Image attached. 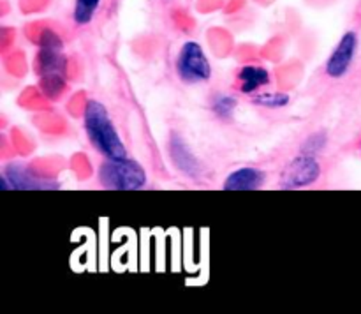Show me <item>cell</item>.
<instances>
[{"mask_svg":"<svg viewBox=\"0 0 361 314\" xmlns=\"http://www.w3.org/2000/svg\"><path fill=\"white\" fill-rule=\"evenodd\" d=\"M176 73L187 83H203L212 78V67L201 44L187 41L176 59Z\"/></svg>","mask_w":361,"mask_h":314,"instance_id":"4","label":"cell"},{"mask_svg":"<svg viewBox=\"0 0 361 314\" xmlns=\"http://www.w3.org/2000/svg\"><path fill=\"white\" fill-rule=\"evenodd\" d=\"M235 108H236V99L231 97V95H217V97L214 99V102H212V109H214L215 115L226 120L231 119Z\"/></svg>","mask_w":361,"mask_h":314,"instance_id":"13","label":"cell"},{"mask_svg":"<svg viewBox=\"0 0 361 314\" xmlns=\"http://www.w3.org/2000/svg\"><path fill=\"white\" fill-rule=\"evenodd\" d=\"M238 80L240 90L249 95L259 90L264 85L270 83V73H268V69H264L261 66H245L238 73Z\"/></svg>","mask_w":361,"mask_h":314,"instance_id":"10","label":"cell"},{"mask_svg":"<svg viewBox=\"0 0 361 314\" xmlns=\"http://www.w3.org/2000/svg\"><path fill=\"white\" fill-rule=\"evenodd\" d=\"M356 48H358V35H356V32H345L326 62L328 76L335 78V80L345 76L353 60H355Z\"/></svg>","mask_w":361,"mask_h":314,"instance_id":"6","label":"cell"},{"mask_svg":"<svg viewBox=\"0 0 361 314\" xmlns=\"http://www.w3.org/2000/svg\"><path fill=\"white\" fill-rule=\"evenodd\" d=\"M169 157H171L173 164L187 175L189 179H197L201 173L200 161L196 159V155L192 154V150L189 148V145L185 143L182 136H178L176 133L171 134L169 138Z\"/></svg>","mask_w":361,"mask_h":314,"instance_id":"8","label":"cell"},{"mask_svg":"<svg viewBox=\"0 0 361 314\" xmlns=\"http://www.w3.org/2000/svg\"><path fill=\"white\" fill-rule=\"evenodd\" d=\"M99 180L106 189L137 191L147 183V171L129 157L106 159L99 168Z\"/></svg>","mask_w":361,"mask_h":314,"instance_id":"3","label":"cell"},{"mask_svg":"<svg viewBox=\"0 0 361 314\" xmlns=\"http://www.w3.org/2000/svg\"><path fill=\"white\" fill-rule=\"evenodd\" d=\"M67 59L63 53V42L56 32L44 28L39 37L37 71L41 76V87L48 97H59L66 85Z\"/></svg>","mask_w":361,"mask_h":314,"instance_id":"1","label":"cell"},{"mask_svg":"<svg viewBox=\"0 0 361 314\" xmlns=\"http://www.w3.org/2000/svg\"><path fill=\"white\" fill-rule=\"evenodd\" d=\"M326 141H328V138H326V133H324V131L310 134V136L305 140V143L302 145V154L317 155L324 147H326Z\"/></svg>","mask_w":361,"mask_h":314,"instance_id":"14","label":"cell"},{"mask_svg":"<svg viewBox=\"0 0 361 314\" xmlns=\"http://www.w3.org/2000/svg\"><path fill=\"white\" fill-rule=\"evenodd\" d=\"M321 176V166L316 155L300 154L286 166L281 179V189H302L317 182Z\"/></svg>","mask_w":361,"mask_h":314,"instance_id":"5","label":"cell"},{"mask_svg":"<svg viewBox=\"0 0 361 314\" xmlns=\"http://www.w3.org/2000/svg\"><path fill=\"white\" fill-rule=\"evenodd\" d=\"M264 183V173L254 166H245V168L235 169L229 173L224 182L226 191H256Z\"/></svg>","mask_w":361,"mask_h":314,"instance_id":"9","label":"cell"},{"mask_svg":"<svg viewBox=\"0 0 361 314\" xmlns=\"http://www.w3.org/2000/svg\"><path fill=\"white\" fill-rule=\"evenodd\" d=\"M4 175H6L7 180H9L13 189H20V191L59 189V183L41 179L39 175H35L34 169H30L28 166H23V164H9L6 169H4Z\"/></svg>","mask_w":361,"mask_h":314,"instance_id":"7","label":"cell"},{"mask_svg":"<svg viewBox=\"0 0 361 314\" xmlns=\"http://www.w3.org/2000/svg\"><path fill=\"white\" fill-rule=\"evenodd\" d=\"M85 131L90 138L95 150L101 152L106 159H123L127 157L126 145L120 140L115 126L108 115V109L102 102L88 101L83 113Z\"/></svg>","mask_w":361,"mask_h":314,"instance_id":"2","label":"cell"},{"mask_svg":"<svg viewBox=\"0 0 361 314\" xmlns=\"http://www.w3.org/2000/svg\"><path fill=\"white\" fill-rule=\"evenodd\" d=\"M102 0H76L73 18L76 25H88L94 20Z\"/></svg>","mask_w":361,"mask_h":314,"instance_id":"11","label":"cell"},{"mask_svg":"<svg viewBox=\"0 0 361 314\" xmlns=\"http://www.w3.org/2000/svg\"><path fill=\"white\" fill-rule=\"evenodd\" d=\"M254 102L259 106H264L268 109H279L289 104V95L281 94V92H271V94H259L254 97Z\"/></svg>","mask_w":361,"mask_h":314,"instance_id":"12","label":"cell"}]
</instances>
